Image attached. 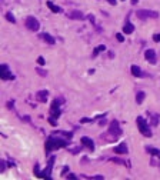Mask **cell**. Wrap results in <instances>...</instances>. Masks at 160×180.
Returning <instances> with one entry per match:
<instances>
[{
	"label": "cell",
	"instance_id": "obj_26",
	"mask_svg": "<svg viewBox=\"0 0 160 180\" xmlns=\"http://www.w3.org/2000/svg\"><path fill=\"white\" fill-rule=\"evenodd\" d=\"M5 169H6V161H5V160H2V169H0V171L3 173V171H5Z\"/></svg>",
	"mask_w": 160,
	"mask_h": 180
},
{
	"label": "cell",
	"instance_id": "obj_2",
	"mask_svg": "<svg viewBox=\"0 0 160 180\" xmlns=\"http://www.w3.org/2000/svg\"><path fill=\"white\" fill-rule=\"evenodd\" d=\"M136 16L139 19H141V20H146V19H159V12L141 9V10H137L136 12Z\"/></svg>",
	"mask_w": 160,
	"mask_h": 180
},
{
	"label": "cell",
	"instance_id": "obj_27",
	"mask_svg": "<svg viewBox=\"0 0 160 180\" xmlns=\"http://www.w3.org/2000/svg\"><path fill=\"white\" fill-rule=\"evenodd\" d=\"M87 19H89V20L94 24V16H93V15H89V16H87Z\"/></svg>",
	"mask_w": 160,
	"mask_h": 180
},
{
	"label": "cell",
	"instance_id": "obj_6",
	"mask_svg": "<svg viewBox=\"0 0 160 180\" xmlns=\"http://www.w3.org/2000/svg\"><path fill=\"white\" fill-rule=\"evenodd\" d=\"M54 160H56V157H50V160H49V164H47V167L40 173V176L39 177H44V179H50V173H52V169H53V163H54Z\"/></svg>",
	"mask_w": 160,
	"mask_h": 180
},
{
	"label": "cell",
	"instance_id": "obj_13",
	"mask_svg": "<svg viewBox=\"0 0 160 180\" xmlns=\"http://www.w3.org/2000/svg\"><path fill=\"white\" fill-rule=\"evenodd\" d=\"M123 32H124V34H131V33L134 32V26L127 20V22L124 23V26H123Z\"/></svg>",
	"mask_w": 160,
	"mask_h": 180
},
{
	"label": "cell",
	"instance_id": "obj_21",
	"mask_svg": "<svg viewBox=\"0 0 160 180\" xmlns=\"http://www.w3.org/2000/svg\"><path fill=\"white\" fill-rule=\"evenodd\" d=\"M6 19L10 22V23H16V19H15V16H13V13H6Z\"/></svg>",
	"mask_w": 160,
	"mask_h": 180
},
{
	"label": "cell",
	"instance_id": "obj_9",
	"mask_svg": "<svg viewBox=\"0 0 160 180\" xmlns=\"http://www.w3.org/2000/svg\"><path fill=\"white\" fill-rule=\"evenodd\" d=\"M80 140H82V144H83V146H86V147H87L90 152H93V150H94V143H93V140H92L90 137H87V136H83Z\"/></svg>",
	"mask_w": 160,
	"mask_h": 180
},
{
	"label": "cell",
	"instance_id": "obj_32",
	"mask_svg": "<svg viewBox=\"0 0 160 180\" xmlns=\"http://www.w3.org/2000/svg\"><path fill=\"white\" fill-rule=\"evenodd\" d=\"M7 107H9V109H13V102H9V103H7Z\"/></svg>",
	"mask_w": 160,
	"mask_h": 180
},
{
	"label": "cell",
	"instance_id": "obj_5",
	"mask_svg": "<svg viewBox=\"0 0 160 180\" xmlns=\"http://www.w3.org/2000/svg\"><path fill=\"white\" fill-rule=\"evenodd\" d=\"M0 77H2L3 80L13 79V74H12V71H10V69H9L7 64H2V66H0Z\"/></svg>",
	"mask_w": 160,
	"mask_h": 180
},
{
	"label": "cell",
	"instance_id": "obj_28",
	"mask_svg": "<svg viewBox=\"0 0 160 180\" xmlns=\"http://www.w3.org/2000/svg\"><path fill=\"white\" fill-rule=\"evenodd\" d=\"M113 161H116V163H119V164H124V161L120 160V159H113Z\"/></svg>",
	"mask_w": 160,
	"mask_h": 180
},
{
	"label": "cell",
	"instance_id": "obj_14",
	"mask_svg": "<svg viewBox=\"0 0 160 180\" xmlns=\"http://www.w3.org/2000/svg\"><path fill=\"white\" fill-rule=\"evenodd\" d=\"M40 37H42L46 43H49V44H54V43H56V39H54L53 36H50L49 33H42Z\"/></svg>",
	"mask_w": 160,
	"mask_h": 180
},
{
	"label": "cell",
	"instance_id": "obj_20",
	"mask_svg": "<svg viewBox=\"0 0 160 180\" xmlns=\"http://www.w3.org/2000/svg\"><path fill=\"white\" fill-rule=\"evenodd\" d=\"M160 122V116L159 114H153L151 116V126H157Z\"/></svg>",
	"mask_w": 160,
	"mask_h": 180
},
{
	"label": "cell",
	"instance_id": "obj_19",
	"mask_svg": "<svg viewBox=\"0 0 160 180\" xmlns=\"http://www.w3.org/2000/svg\"><path fill=\"white\" fill-rule=\"evenodd\" d=\"M106 50V46H103V44H100V46H97L96 49H94V52H93V57H96L100 52H104Z\"/></svg>",
	"mask_w": 160,
	"mask_h": 180
},
{
	"label": "cell",
	"instance_id": "obj_10",
	"mask_svg": "<svg viewBox=\"0 0 160 180\" xmlns=\"http://www.w3.org/2000/svg\"><path fill=\"white\" fill-rule=\"evenodd\" d=\"M47 95H49L47 90H40V92H37V93H36V99H37L39 102L44 103V102L47 100Z\"/></svg>",
	"mask_w": 160,
	"mask_h": 180
},
{
	"label": "cell",
	"instance_id": "obj_7",
	"mask_svg": "<svg viewBox=\"0 0 160 180\" xmlns=\"http://www.w3.org/2000/svg\"><path fill=\"white\" fill-rule=\"evenodd\" d=\"M109 133H110V134H113V136H116V137L121 134V129H120V124H119V122H117V120H113V122H112L110 129H109Z\"/></svg>",
	"mask_w": 160,
	"mask_h": 180
},
{
	"label": "cell",
	"instance_id": "obj_31",
	"mask_svg": "<svg viewBox=\"0 0 160 180\" xmlns=\"http://www.w3.org/2000/svg\"><path fill=\"white\" fill-rule=\"evenodd\" d=\"M87 122H92V119H87V117L82 119V123H87Z\"/></svg>",
	"mask_w": 160,
	"mask_h": 180
},
{
	"label": "cell",
	"instance_id": "obj_24",
	"mask_svg": "<svg viewBox=\"0 0 160 180\" xmlns=\"http://www.w3.org/2000/svg\"><path fill=\"white\" fill-rule=\"evenodd\" d=\"M36 71L40 74V76H46L47 73H46V70H43V69H36Z\"/></svg>",
	"mask_w": 160,
	"mask_h": 180
},
{
	"label": "cell",
	"instance_id": "obj_11",
	"mask_svg": "<svg viewBox=\"0 0 160 180\" xmlns=\"http://www.w3.org/2000/svg\"><path fill=\"white\" fill-rule=\"evenodd\" d=\"M67 16H69L70 19H74V20H83V19H84L83 13H82V12H79V10H73V12H70Z\"/></svg>",
	"mask_w": 160,
	"mask_h": 180
},
{
	"label": "cell",
	"instance_id": "obj_18",
	"mask_svg": "<svg viewBox=\"0 0 160 180\" xmlns=\"http://www.w3.org/2000/svg\"><path fill=\"white\" fill-rule=\"evenodd\" d=\"M146 152H147V153H150V154H153V156H159V157H160V150H157V149H153V147H146Z\"/></svg>",
	"mask_w": 160,
	"mask_h": 180
},
{
	"label": "cell",
	"instance_id": "obj_1",
	"mask_svg": "<svg viewBox=\"0 0 160 180\" xmlns=\"http://www.w3.org/2000/svg\"><path fill=\"white\" fill-rule=\"evenodd\" d=\"M66 144H67V140H62V139H47V142H46V152H52L53 149L64 147Z\"/></svg>",
	"mask_w": 160,
	"mask_h": 180
},
{
	"label": "cell",
	"instance_id": "obj_30",
	"mask_svg": "<svg viewBox=\"0 0 160 180\" xmlns=\"http://www.w3.org/2000/svg\"><path fill=\"white\" fill-rule=\"evenodd\" d=\"M79 152H80V147H76V149H73V150H72V153H73V154H76V153H79Z\"/></svg>",
	"mask_w": 160,
	"mask_h": 180
},
{
	"label": "cell",
	"instance_id": "obj_15",
	"mask_svg": "<svg viewBox=\"0 0 160 180\" xmlns=\"http://www.w3.org/2000/svg\"><path fill=\"white\" fill-rule=\"evenodd\" d=\"M113 152L117 153V154H126V153H127V146H126L124 143H121V144H119L117 147H114Z\"/></svg>",
	"mask_w": 160,
	"mask_h": 180
},
{
	"label": "cell",
	"instance_id": "obj_22",
	"mask_svg": "<svg viewBox=\"0 0 160 180\" xmlns=\"http://www.w3.org/2000/svg\"><path fill=\"white\" fill-rule=\"evenodd\" d=\"M153 40L159 43V42H160V33H154V34H153Z\"/></svg>",
	"mask_w": 160,
	"mask_h": 180
},
{
	"label": "cell",
	"instance_id": "obj_29",
	"mask_svg": "<svg viewBox=\"0 0 160 180\" xmlns=\"http://www.w3.org/2000/svg\"><path fill=\"white\" fill-rule=\"evenodd\" d=\"M67 179H72V180H76V179H77V176H74V174H67Z\"/></svg>",
	"mask_w": 160,
	"mask_h": 180
},
{
	"label": "cell",
	"instance_id": "obj_12",
	"mask_svg": "<svg viewBox=\"0 0 160 180\" xmlns=\"http://www.w3.org/2000/svg\"><path fill=\"white\" fill-rule=\"evenodd\" d=\"M130 70H131V74H133V76H136V77H144V73L141 71V69H140L139 66L133 64V66L130 67Z\"/></svg>",
	"mask_w": 160,
	"mask_h": 180
},
{
	"label": "cell",
	"instance_id": "obj_16",
	"mask_svg": "<svg viewBox=\"0 0 160 180\" xmlns=\"http://www.w3.org/2000/svg\"><path fill=\"white\" fill-rule=\"evenodd\" d=\"M144 97H146V93L144 92H141V90H140V92H137L136 93V103L137 105H141L143 100H144Z\"/></svg>",
	"mask_w": 160,
	"mask_h": 180
},
{
	"label": "cell",
	"instance_id": "obj_34",
	"mask_svg": "<svg viewBox=\"0 0 160 180\" xmlns=\"http://www.w3.org/2000/svg\"><path fill=\"white\" fill-rule=\"evenodd\" d=\"M139 3V0H131V5H137Z\"/></svg>",
	"mask_w": 160,
	"mask_h": 180
},
{
	"label": "cell",
	"instance_id": "obj_8",
	"mask_svg": "<svg viewBox=\"0 0 160 180\" xmlns=\"http://www.w3.org/2000/svg\"><path fill=\"white\" fill-rule=\"evenodd\" d=\"M144 57H146V60H147L150 64H154V63H156V52H154L153 49H149V50H146V53H144Z\"/></svg>",
	"mask_w": 160,
	"mask_h": 180
},
{
	"label": "cell",
	"instance_id": "obj_4",
	"mask_svg": "<svg viewBox=\"0 0 160 180\" xmlns=\"http://www.w3.org/2000/svg\"><path fill=\"white\" fill-rule=\"evenodd\" d=\"M26 27H27L29 30H32V32H37V30L40 29V23H39V20H37L36 17L29 16V17L26 19Z\"/></svg>",
	"mask_w": 160,
	"mask_h": 180
},
{
	"label": "cell",
	"instance_id": "obj_25",
	"mask_svg": "<svg viewBox=\"0 0 160 180\" xmlns=\"http://www.w3.org/2000/svg\"><path fill=\"white\" fill-rule=\"evenodd\" d=\"M37 63H39V64H44V63H46V60H44V57H42V56H40V57L37 59Z\"/></svg>",
	"mask_w": 160,
	"mask_h": 180
},
{
	"label": "cell",
	"instance_id": "obj_17",
	"mask_svg": "<svg viewBox=\"0 0 160 180\" xmlns=\"http://www.w3.org/2000/svg\"><path fill=\"white\" fill-rule=\"evenodd\" d=\"M46 5H47V7H49L53 13H60V12H62V9H60L59 6L53 5V2H46Z\"/></svg>",
	"mask_w": 160,
	"mask_h": 180
},
{
	"label": "cell",
	"instance_id": "obj_3",
	"mask_svg": "<svg viewBox=\"0 0 160 180\" xmlns=\"http://www.w3.org/2000/svg\"><path fill=\"white\" fill-rule=\"evenodd\" d=\"M136 122H137V126H139V130H140V133H141L143 136H147V137H150V136H151V130L149 129V126H147L146 120H144L143 117H137V119H136Z\"/></svg>",
	"mask_w": 160,
	"mask_h": 180
},
{
	"label": "cell",
	"instance_id": "obj_23",
	"mask_svg": "<svg viewBox=\"0 0 160 180\" xmlns=\"http://www.w3.org/2000/svg\"><path fill=\"white\" fill-rule=\"evenodd\" d=\"M116 39H117L119 42H124V37H123L121 33H117V34H116Z\"/></svg>",
	"mask_w": 160,
	"mask_h": 180
},
{
	"label": "cell",
	"instance_id": "obj_33",
	"mask_svg": "<svg viewBox=\"0 0 160 180\" xmlns=\"http://www.w3.org/2000/svg\"><path fill=\"white\" fill-rule=\"evenodd\" d=\"M107 2H109V3H110V5H113V6H114V5H116V0H107Z\"/></svg>",
	"mask_w": 160,
	"mask_h": 180
}]
</instances>
